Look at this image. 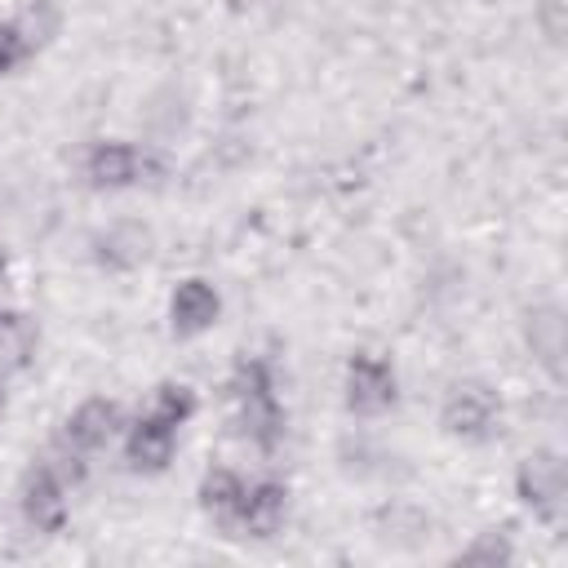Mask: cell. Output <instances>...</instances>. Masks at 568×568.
<instances>
[{
  "mask_svg": "<svg viewBox=\"0 0 568 568\" xmlns=\"http://www.w3.org/2000/svg\"><path fill=\"white\" fill-rule=\"evenodd\" d=\"M395 399V377L377 355H355L351 364V408L355 413H382Z\"/></svg>",
  "mask_w": 568,
  "mask_h": 568,
  "instance_id": "1",
  "label": "cell"
},
{
  "mask_svg": "<svg viewBox=\"0 0 568 568\" xmlns=\"http://www.w3.org/2000/svg\"><path fill=\"white\" fill-rule=\"evenodd\" d=\"M493 413H497V404H493V395L484 386H457L448 395V404H444V422L457 435H484L493 426Z\"/></svg>",
  "mask_w": 568,
  "mask_h": 568,
  "instance_id": "2",
  "label": "cell"
},
{
  "mask_svg": "<svg viewBox=\"0 0 568 568\" xmlns=\"http://www.w3.org/2000/svg\"><path fill=\"white\" fill-rule=\"evenodd\" d=\"M280 519H284V488H280V484L244 488V501H240V510H235V524H240V528L266 537V532L280 528Z\"/></svg>",
  "mask_w": 568,
  "mask_h": 568,
  "instance_id": "3",
  "label": "cell"
},
{
  "mask_svg": "<svg viewBox=\"0 0 568 568\" xmlns=\"http://www.w3.org/2000/svg\"><path fill=\"white\" fill-rule=\"evenodd\" d=\"M213 315H217V293L209 284H200V280L178 284V293H173V328L178 333H200L213 324Z\"/></svg>",
  "mask_w": 568,
  "mask_h": 568,
  "instance_id": "4",
  "label": "cell"
},
{
  "mask_svg": "<svg viewBox=\"0 0 568 568\" xmlns=\"http://www.w3.org/2000/svg\"><path fill=\"white\" fill-rule=\"evenodd\" d=\"M173 430L178 426H169L160 417H142L138 430L129 435V462L142 466V470H160L173 457Z\"/></svg>",
  "mask_w": 568,
  "mask_h": 568,
  "instance_id": "5",
  "label": "cell"
},
{
  "mask_svg": "<svg viewBox=\"0 0 568 568\" xmlns=\"http://www.w3.org/2000/svg\"><path fill=\"white\" fill-rule=\"evenodd\" d=\"M22 510L36 528H58L62 524V484L53 479V470H31L27 488H22Z\"/></svg>",
  "mask_w": 568,
  "mask_h": 568,
  "instance_id": "6",
  "label": "cell"
},
{
  "mask_svg": "<svg viewBox=\"0 0 568 568\" xmlns=\"http://www.w3.org/2000/svg\"><path fill=\"white\" fill-rule=\"evenodd\" d=\"M519 488L532 506H541L546 515L559 506V493H564V470L555 457H528L524 470H519Z\"/></svg>",
  "mask_w": 568,
  "mask_h": 568,
  "instance_id": "7",
  "label": "cell"
},
{
  "mask_svg": "<svg viewBox=\"0 0 568 568\" xmlns=\"http://www.w3.org/2000/svg\"><path fill=\"white\" fill-rule=\"evenodd\" d=\"M115 430V408L106 399H89L84 408H75V417L67 422V444L71 448H98L106 444Z\"/></svg>",
  "mask_w": 568,
  "mask_h": 568,
  "instance_id": "8",
  "label": "cell"
},
{
  "mask_svg": "<svg viewBox=\"0 0 568 568\" xmlns=\"http://www.w3.org/2000/svg\"><path fill=\"white\" fill-rule=\"evenodd\" d=\"M89 178L98 186H124L138 178V155L133 146H120V142H102L93 155H89Z\"/></svg>",
  "mask_w": 568,
  "mask_h": 568,
  "instance_id": "9",
  "label": "cell"
},
{
  "mask_svg": "<svg viewBox=\"0 0 568 568\" xmlns=\"http://www.w3.org/2000/svg\"><path fill=\"white\" fill-rule=\"evenodd\" d=\"M528 337H532V351L541 355V364H546L550 373H559V351H564V320H559L555 311H541V315L532 320Z\"/></svg>",
  "mask_w": 568,
  "mask_h": 568,
  "instance_id": "10",
  "label": "cell"
},
{
  "mask_svg": "<svg viewBox=\"0 0 568 568\" xmlns=\"http://www.w3.org/2000/svg\"><path fill=\"white\" fill-rule=\"evenodd\" d=\"M240 501H244V484H240L231 470H213V475L204 479V506L217 510L222 519H235Z\"/></svg>",
  "mask_w": 568,
  "mask_h": 568,
  "instance_id": "11",
  "label": "cell"
},
{
  "mask_svg": "<svg viewBox=\"0 0 568 568\" xmlns=\"http://www.w3.org/2000/svg\"><path fill=\"white\" fill-rule=\"evenodd\" d=\"M106 262H115V266H133L142 253H146V231H138V226H120V231H111L106 235Z\"/></svg>",
  "mask_w": 568,
  "mask_h": 568,
  "instance_id": "12",
  "label": "cell"
},
{
  "mask_svg": "<svg viewBox=\"0 0 568 568\" xmlns=\"http://www.w3.org/2000/svg\"><path fill=\"white\" fill-rule=\"evenodd\" d=\"M186 413H191V390H186V386H160V395H155V408H151V417H160V422L178 426V422H182Z\"/></svg>",
  "mask_w": 568,
  "mask_h": 568,
  "instance_id": "13",
  "label": "cell"
},
{
  "mask_svg": "<svg viewBox=\"0 0 568 568\" xmlns=\"http://www.w3.org/2000/svg\"><path fill=\"white\" fill-rule=\"evenodd\" d=\"M18 53H22L18 31H13V27H0V71H4V67H13V62H18Z\"/></svg>",
  "mask_w": 568,
  "mask_h": 568,
  "instance_id": "14",
  "label": "cell"
}]
</instances>
